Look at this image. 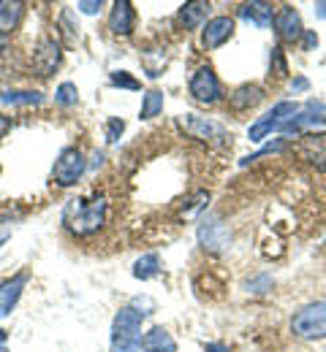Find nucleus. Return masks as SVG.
<instances>
[{
    "instance_id": "nucleus-31",
    "label": "nucleus",
    "mask_w": 326,
    "mask_h": 352,
    "mask_svg": "<svg viewBox=\"0 0 326 352\" xmlns=\"http://www.w3.org/2000/svg\"><path fill=\"white\" fill-rule=\"evenodd\" d=\"M204 352H229V347H223V344H215V342H210V344H204Z\"/></svg>"
},
{
    "instance_id": "nucleus-28",
    "label": "nucleus",
    "mask_w": 326,
    "mask_h": 352,
    "mask_svg": "<svg viewBox=\"0 0 326 352\" xmlns=\"http://www.w3.org/2000/svg\"><path fill=\"white\" fill-rule=\"evenodd\" d=\"M272 282H269V276H258V279H253V282H247V290H253V293H267L264 287H269Z\"/></svg>"
},
{
    "instance_id": "nucleus-29",
    "label": "nucleus",
    "mask_w": 326,
    "mask_h": 352,
    "mask_svg": "<svg viewBox=\"0 0 326 352\" xmlns=\"http://www.w3.org/2000/svg\"><path fill=\"white\" fill-rule=\"evenodd\" d=\"M305 49H313V46H318V33L316 30H305Z\"/></svg>"
},
{
    "instance_id": "nucleus-5",
    "label": "nucleus",
    "mask_w": 326,
    "mask_h": 352,
    "mask_svg": "<svg viewBox=\"0 0 326 352\" xmlns=\"http://www.w3.org/2000/svg\"><path fill=\"white\" fill-rule=\"evenodd\" d=\"M299 111V106L294 103V100H280V103H275L261 120H256L253 125H250V131H247V138L250 141H264L269 133L280 131L294 114Z\"/></svg>"
},
{
    "instance_id": "nucleus-9",
    "label": "nucleus",
    "mask_w": 326,
    "mask_h": 352,
    "mask_svg": "<svg viewBox=\"0 0 326 352\" xmlns=\"http://www.w3.org/2000/svg\"><path fill=\"white\" fill-rule=\"evenodd\" d=\"M234 36V19L232 16H212L207 19L204 25V33H201V44L204 49H221L229 38Z\"/></svg>"
},
{
    "instance_id": "nucleus-25",
    "label": "nucleus",
    "mask_w": 326,
    "mask_h": 352,
    "mask_svg": "<svg viewBox=\"0 0 326 352\" xmlns=\"http://www.w3.org/2000/svg\"><path fill=\"white\" fill-rule=\"evenodd\" d=\"M125 131V122L123 120H109V128H106V141L109 144H117L120 141V135Z\"/></svg>"
},
{
    "instance_id": "nucleus-32",
    "label": "nucleus",
    "mask_w": 326,
    "mask_h": 352,
    "mask_svg": "<svg viewBox=\"0 0 326 352\" xmlns=\"http://www.w3.org/2000/svg\"><path fill=\"white\" fill-rule=\"evenodd\" d=\"M291 87L296 89V92H302V89H307V87H310V85H307V79H296V82H294Z\"/></svg>"
},
{
    "instance_id": "nucleus-2",
    "label": "nucleus",
    "mask_w": 326,
    "mask_h": 352,
    "mask_svg": "<svg viewBox=\"0 0 326 352\" xmlns=\"http://www.w3.org/2000/svg\"><path fill=\"white\" fill-rule=\"evenodd\" d=\"M141 322L144 311L123 307L112 322V352H139L141 350Z\"/></svg>"
},
{
    "instance_id": "nucleus-7",
    "label": "nucleus",
    "mask_w": 326,
    "mask_h": 352,
    "mask_svg": "<svg viewBox=\"0 0 326 352\" xmlns=\"http://www.w3.org/2000/svg\"><path fill=\"white\" fill-rule=\"evenodd\" d=\"M296 152L316 171H326V133H305L296 144Z\"/></svg>"
},
{
    "instance_id": "nucleus-21",
    "label": "nucleus",
    "mask_w": 326,
    "mask_h": 352,
    "mask_svg": "<svg viewBox=\"0 0 326 352\" xmlns=\"http://www.w3.org/2000/svg\"><path fill=\"white\" fill-rule=\"evenodd\" d=\"M163 111V92L161 89H147L141 95V109H139V117L141 120H152Z\"/></svg>"
},
{
    "instance_id": "nucleus-3",
    "label": "nucleus",
    "mask_w": 326,
    "mask_h": 352,
    "mask_svg": "<svg viewBox=\"0 0 326 352\" xmlns=\"http://www.w3.org/2000/svg\"><path fill=\"white\" fill-rule=\"evenodd\" d=\"M291 331L299 339H326V301H313L291 317Z\"/></svg>"
},
{
    "instance_id": "nucleus-27",
    "label": "nucleus",
    "mask_w": 326,
    "mask_h": 352,
    "mask_svg": "<svg viewBox=\"0 0 326 352\" xmlns=\"http://www.w3.org/2000/svg\"><path fill=\"white\" fill-rule=\"evenodd\" d=\"M272 65L278 68V76H285V74H288L285 60H283V49H280V46H275V49H272Z\"/></svg>"
},
{
    "instance_id": "nucleus-1",
    "label": "nucleus",
    "mask_w": 326,
    "mask_h": 352,
    "mask_svg": "<svg viewBox=\"0 0 326 352\" xmlns=\"http://www.w3.org/2000/svg\"><path fill=\"white\" fill-rule=\"evenodd\" d=\"M106 212L109 204L103 195H93V198H71L63 206V225L74 233V236H93L103 228L106 222Z\"/></svg>"
},
{
    "instance_id": "nucleus-30",
    "label": "nucleus",
    "mask_w": 326,
    "mask_h": 352,
    "mask_svg": "<svg viewBox=\"0 0 326 352\" xmlns=\"http://www.w3.org/2000/svg\"><path fill=\"white\" fill-rule=\"evenodd\" d=\"M11 131V117L0 114V138H6V133Z\"/></svg>"
},
{
    "instance_id": "nucleus-10",
    "label": "nucleus",
    "mask_w": 326,
    "mask_h": 352,
    "mask_svg": "<svg viewBox=\"0 0 326 352\" xmlns=\"http://www.w3.org/2000/svg\"><path fill=\"white\" fill-rule=\"evenodd\" d=\"M275 30L283 41H299L305 36L302 16L294 6H280V11L275 14Z\"/></svg>"
},
{
    "instance_id": "nucleus-26",
    "label": "nucleus",
    "mask_w": 326,
    "mask_h": 352,
    "mask_svg": "<svg viewBox=\"0 0 326 352\" xmlns=\"http://www.w3.org/2000/svg\"><path fill=\"white\" fill-rule=\"evenodd\" d=\"M77 8H79L82 14H98V11L103 8V3H101V0H79Z\"/></svg>"
},
{
    "instance_id": "nucleus-20",
    "label": "nucleus",
    "mask_w": 326,
    "mask_h": 352,
    "mask_svg": "<svg viewBox=\"0 0 326 352\" xmlns=\"http://www.w3.org/2000/svg\"><path fill=\"white\" fill-rule=\"evenodd\" d=\"M22 3H0V36H8L22 19Z\"/></svg>"
},
{
    "instance_id": "nucleus-17",
    "label": "nucleus",
    "mask_w": 326,
    "mask_h": 352,
    "mask_svg": "<svg viewBox=\"0 0 326 352\" xmlns=\"http://www.w3.org/2000/svg\"><path fill=\"white\" fill-rule=\"evenodd\" d=\"M261 98H264V89L258 87V85H242V87H236L229 95V106H232L234 111H247V109L258 106Z\"/></svg>"
},
{
    "instance_id": "nucleus-14",
    "label": "nucleus",
    "mask_w": 326,
    "mask_h": 352,
    "mask_svg": "<svg viewBox=\"0 0 326 352\" xmlns=\"http://www.w3.org/2000/svg\"><path fill=\"white\" fill-rule=\"evenodd\" d=\"M183 128H185L193 138H201V141H215V138H226V131L212 122V120H204V117H196V114H187L183 120Z\"/></svg>"
},
{
    "instance_id": "nucleus-6",
    "label": "nucleus",
    "mask_w": 326,
    "mask_h": 352,
    "mask_svg": "<svg viewBox=\"0 0 326 352\" xmlns=\"http://www.w3.org/2000/svg\"><path fill=\"white\" fill-rule=\"evenodd\" d=\"M187 89H190L193 100H198V103H204V106H212V103H218V100L223 98V89H221V82H218L215 71L207 68V65H201V68L190 76Z\"/></svg>"
},
{
    "instance_id": "nucleus-16",
    "label": "nucleus",
    "mask_w": 326,
    "mask_h": 352,
    "mask_svg": "<svg viewBox=\"0 0 326 352\" xmlns=\"http://www.w3.org/2000/svg\"><path fill=\"white\" fill-rule=\"evenodd\" d=\"M210 3L207 0H190L180 8V25L185 30H196L201 25H207V16H210Z\"/></svg>"
},
{
    "instance_id": "nucleus-19",
    "label": "nucleus",
    "mask_w": 326,
    "mask_h": 352,
    "mask_svg": "<svg viewBox=\"0 0 326 352\" xmlns=\"http://www.w3.org/2000/svg\"><path fill=\"white\" fill-rule=\"evenodd\" d=\"M0 100L8 106H39V103H44V95L33 92V89H3Z\"/></svg>"
},
{
    "instance_id": "nucleus-4",
    "label": "nucleus",
    "mask_w": 326,
    "mask_h": 352,
    "mask_svg": "<svg viewBox=\"0 0 326 352\" xmlns=\"http://www.w3.org/2000/svg\"><path fill=\"white\" fill-rule=\"evenodd\" d=\"M85 171H88L85 155H82L77 146H65V149L57 155L54 166H52V179H54L60 187H74V184L82 179Z\"/></svg>"
},
{
    "instance_id": "nucleus-33",
    "label": "nucleus",
    "mask_w": 326,
    "mask_h": 352,
    "mask_svg": "<svg viewBox=\"0 0 326 352\" xmlns=\"http://www.w3.org/2000/svg\"><path fill=\"white\" fill-rule=\"evenodd\" d=\"M316 14H318V16H326V3H316Z\"/></svg>"
},
{
    "instance_id": "nucleus-15",
    "label": "nucleus",
    "mask_w": 326,
    "mask_h": 352,
    "mask_svg": "<svg viewBox=\"0 0 326 352\" xmlns=\"http://www.w3.org/2000/svg\"><path fill=\"white\" fill-rule=\"evenodd\" d=\"M141 352H177V342L166 328L155 325L141 336Z\"/></svg>"
},
{
    "instance_id": "nucleus-11",
    "label": "nucleus",
    "mask_w": 326,
    "mask_h": 352,
    "mask_svg": "<svg viewBox=\"0 0 326 352\" xmlns=\"http://www.w3.org/2000/svg\"><path fill=\"white\" fill-rule=\"evenodd\" d=\"M134 25H136L134 3L117 0V3L112 6V14H109V30H112L114 36H131V33H134Z\"/></svg>"
},
{
    "instance_id": "nucleus-8",
    "label": "nucleus",
    "mask_w": 326,
    "mask_h": 352,
    "mask_svg": "<svg viewBox=\"0 0 326 352\" xmlns=\"http://www.w3.org/2000/svg\"><path fill=\"white\" fill-rule=\"evenodd\" d=\"M60 60H63V52H60V44L54 38H41L36 44V49H33V71L39 76L54 74L57 65H60Z\"/></svg>"
},
{
    "instance_id": "nucleus-34",
    "label": "nucleus",
    "mask_w": 326,
    "mask_h": 352,
    "mask_svg": "<svg viewBox=\"0 0 326 352\" xmlns=\"http://www.w3.org/2000/svg\"><path fill=\"white\" fill-rule=\"evenodd\" d=\"M6 239H8V233H6V230H0V244H3Z\"/></svg>"
},
{
    "instance_id": "nucleus-13",
    "label": "nucleus",
    "mask_w": 326,
    "mask_h": 352,
    "mask_svg": "<svg viewBox=\"0 0 326 352\" xmlns=\"http://www.w3.org/2000/svg\"><path fill=\"white\" fill-rule=\"evenodd\" d=\"M275 6L272 3H261V0H253V3H242L239 6V16L253 22L256 28H269L275 25Z\"/></svg>"
},
{
    "instance_id": "nucleus-18",
    "label": "nucleus",
    "mask_w": 326,
    "mask_h": 352,
    "mask_svg": "<svg viewBox=\"0 0 326 352\" xmlns=\"http://www.w3.org/2000/svg\"><path fill=\"white\" fill-rule=\"evenodd\" d=\"M326 122V117H318V114H313V111H296L283 128H280L278 133H283V135H305V131H310L313 133V128H318V125H324Z\"/></svg>"
},
{
    "instance_id": "nucleus-24",
    "label": "nucleus",
    "mask_w": 326,
    "mask_h": 352,
    "mask_svg": "<svg viewBox=\"0 0 326 352\" xmlns=\"http://www.w3.org/2000/svg\"><path fill=\"white\" fill-rule=\"evenodd\" d=\"M109 82H112V87H123V89H141V85H139V82H136V79H134V76H131V74H128V71H114Z\"/></svg>"
},
{
    "instance_id": "nucleus-35",
    "label": "nucleus",
    "mask_w": 326,
    "mask_h": 352,
    "mask_svg": "<svg viewBox=\"0 0 326 352\" xmlns=\"http://www.w3.org/2000/svg\"><path fill=\"white\" fill-rule=\"evenodd\" d=\"M0 352H11V350H8V347H6V344H3V347H0Z\"/></svg>"
},
{
    "instance_id": "nucleus-22",
    "label": "nucleus",
    "mask_w": 326,
    "mask_h": 352,
    "mask_svg": "<svg viewBox=\"0 0 326 352\" xmlns=\"http://www.w3.org/2000/svg\"><path fill=\"white\" fill-rule=\"evenodd\" d=\"M161 274V255L150 252V255H141L136 265H134V276L136 279H152Z\"/></svg>"
},
{
    "instance_id": "nucleus-12",
    "label": "nucleus",
    "mask_w": 326,
    "mask_h": 352,
    "mask_svg": "<svg viewBox=\"0 0 326 352\" xmlns=\"http://www.w3.org/2000/svg\"><path fill=\"white\" fill-rule=\"evenodd\" d=\"M25 285H28V274L25 271H19V274H14V276H8V279L0 282V314L3 317L14 311L17 301L22 298Z\"/></svg>"
},
{
    "instance_id": "nucleus-23",
    "label": "nucleus",
    "mask_w": 326,
    "mask_h": 352,
    "mask_svg": "<svg viewBox=\"0 0 326 352\" xmlns=\"http://www.w3.org/2000/svg\"><path fill=\"white\" fill-rule=\"evenodd\" d=\"M77 100H79V89H77L74 82H63L60 87L54 89V103L57 106L71 109V106H77Z\"/></svg>"
}]
</instances>
